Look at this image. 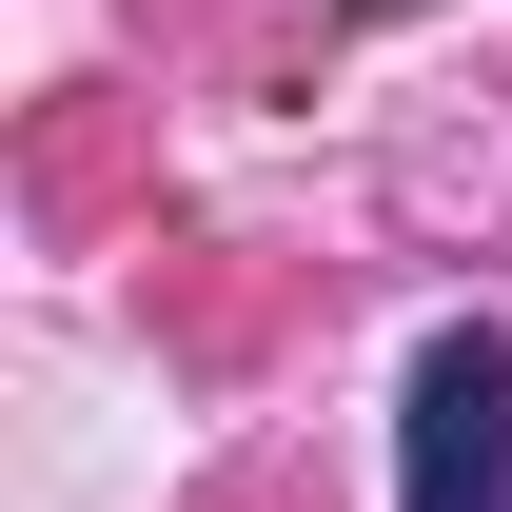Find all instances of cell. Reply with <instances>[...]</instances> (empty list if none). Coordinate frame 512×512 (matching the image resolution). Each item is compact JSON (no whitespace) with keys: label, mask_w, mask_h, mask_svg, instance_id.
I'll return each mask as SVG.
<instances>
[{"label":"cell","mask_w":512,"mask_h":512,"mask_svg":"<svg viewBox=\"0 0 512 512\" xmlns=\"http://www.w3.org/2000/svg\"><path fill=\"white\" fill-rule=\"evenodd\" d=\"M394 512H512V355L473 316L414 355V394H394Z\"/></svg>","instance_id":"cell-1"}]
</instances>
